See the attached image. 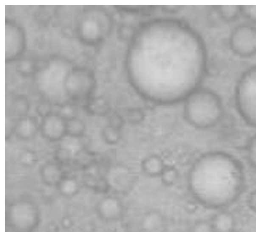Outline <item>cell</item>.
<instances>
[{"label":"cell","instance_id":"cell-8","mask_svg":"<svg viewBox=\"0 0 256 232\" xmlns=\"http://www.w3.org/2000/svg\"><path fill=\"white\" fill-rule=\"evenodd\" d=\"M210 220L216 232H232L236 229L235 216L226 209L218 210Z\"/></svg>","mask_w":256,"mask_h":232},{"label":"cell","instance_id":"cell-4","mask_svg":"<svg viewBox=\"0 0 256 232\" xmlns=\"http://www.w3.org/2000/svg\"><path fill=\"white\" fill-rule=\"evenodd\" d=\"M6 221L12 232H34L40 223V212L30 201L18 200L8 208Z\"/></svg>","mask_w":256,"mask_h":232},{"label":"cell","instance_id":"cell-21","mask_svg":"<svg viewBox=\"0 0 256 232\" xmlns=\"http://www.w3.org/2000/svg\"><path fill=\"white\" fill-rule=\"evenodd\" d=\"M247 204L249 208L256 214V190L252 191L248 196Z\"/></svg>","mask_w":256,"mask_h":232},{"label":"cell","instance_id":"cell-11","mask_svg":"<svg viewBox=\"0 0 256 232\" xmlns=\"http://www.w3.org/2000/svg\"><path fill=\"white\" fill-rule=\"evenodd\" d=\"M42 178L48 184H60L62 181V172L55 165H48L43 170Z\"/></svg>","mask_w":256,"mask_h":232},{"label":"cell","instance_id":"cell-22","mask_svg":"<svg viewBox=\"0 0 256 232\" xmlns=\"http://www.w3.org/2000/svg\"><path fill=\"white\" fill-rule=\"evenodd\" d=\"M69 128L70 132L74 134L80 132L82 130V126L81 124H70Z\"/></svg>","mask_w":256,"mask_h":232},{"label":"cell","instance_id":"cell-10","mask_svg":"<svg viewBox=\"0 0 256 232\" xmlns=\"http://www.w3.org/2000/svg\"><path fill=\"white\" fill-rule=\"evenodd\" d=\"M65 127L64 124L60 119L51 118L48 119L44 124V131L48 138L56 140L63 135Z\"/></svg>","mask_w":256,"mask_h":232},{"label":"cell","instance_id":"cell-14","mask_svg":"<svg viewBox=\"0 0 256 232\" xmlns=\"http://www.w3.org/2000/svg\"><path fill=\"white\" fill-rule=\"evenodd\" d=\"M61 146L63 150L72 156L78 153L81 148L79 140L72 136L64 138L62 142Z\"/></svg>","mask_w":256,"mask_h":232},{"label":"cell","instance_id":"cell-9","mask_svg":"<svg viewBox=\"0 0 256 232\" xmlns=\"http://www.w3.org/2000/svg\"><path fill=\"white\" fill-rule=\"evenodd\" d=\"M106 182L112 189L119 192H127L132 184V178L128 175L124 176V172L118 168H114L110 171Z\"/></svg>","mask_w":256,"mask_h":232},{"label":"cell","instance_id":"cell-1","mask_svg":"<svg viewBox=\"0 0 256 232\" xmlns=\"http://www.w3.org/2000/svg\"><path fill=\"white\" fill-rule=\"evenodd\" d=\"M189 182L194 196L202 204L222 210L234 202L243 192L245 174L241 163L232 156L210 152L194 162Z\"/></svg>","mask_w":256,"mask_h":232},{"label":"cell","instance_id":"cell-6","mask_svg":"<svg viewBox=\"0 0 256 232\" xmlns=\"http://www.w3.org/2000/svg\"><path fill=\"white\" fill-rule=\"evenodd\" d=\"M96 211L99 217L108 222L121 221L126 214V207L122 202L113 196L102 198L98 204Z\"/></svg>","mask_w":256,"mask_h":232},{"label":"cell","instance_id":"cell-20","mask_svg":"<svg viewBox=\"0 0 256 232\" xmlns=\"http://www.w3.org/2000/svg\"><path fill=\"white\" fill-rule=\"evenodd\" d=\"M163 182L167 186L174 184L176 181L178 176L174 172L168 171L165 170L161 175Z\"/></svg>","mask_w":256,"mask_h":232},{"label":"cell","instance_id":"cell-19","mask_svg":"<svg viewBox=\"0 0 256 232\" xmlns=\"http://www.w3.org/2000/svg\"><path fill=\"white\" fill-rule=\"evenodd\" d=\"M242 14L249 20L256 23V5L241 6Z\"/></svg>","mask_w":256,"mask_h":232},{"label":"cell","instance_id":"cell-16","mask_svg":"<svg viewBox=\"0 0 256 232\" xmlns=\"http://www.w3.org/2000/svg\"><path fill=\"white\" fill-rule=\"evenodd\" d=\"M189 232H216L210 220L200 218L195 220L190 226Z\"/></svg>","mask_w":256,"mask_h":232},{"label":"cell","instance_id":"cell-2","mask_svg":"<svg viewBox=\"0 0 256 232\" xmlns=\"http://www.w3.org/2000/svg\"><path fill=\"white\" fill-rule=\"evenodd\" d=\"M224 114L220 98L210 91H202L192 95L186 106V120L192 126L200 129L215 126L222 120Z\"/></svg>","mask_w":256,"mask_h":232},{"label":"cell","instance_id":"cell-18","mask_svg":"<svg viewBox=\"0 0 256 232\" xmlns=\"http://www.w3.org/2000/svg\"><path fill=\"white\" fill-rule=\"evenodd\" d=\"M246 154L250 165L256 170V134L251 138L248 143Z\"/></svg>","mask_w":256,"mask_h":232},{"label":"cell","instance_id":"cell-23","mask_svg":"<svg viewBox=\"0 0 256 232\" xmlns=\"http://www.w3.org/2000/svg\"><path fill=\"white\" fill-rule=\"evenodd\" d=\"M34 158L31 154H26L24 158V162L26 164H30L34 161Z\"/></svg>","mask_w":256,"mask_h":232},{"label":"cell","instance_id":"cell-15","mask_svg":"<svg viewBox=\"0 0 256 232\" xmlns=\"http://www.w3.org/2000/svg\"><path fill=\"white\" fill-rule=\"evenodd\" d=\"M60 190L65 196L70 197L74 196L78 190V185L74 179L67 178L60 184Z\"/></svg>","mask_w":256,"mask_h":232},{"label":"cell","instance_id":"cell-5","mask_svg":"<svg viewBox=\"0 0 256 232\" xmlns=\"http://www.w3.org/2000/svg\"><path fill=\"white\" fill-rule=\"evenodd\" d=\"M230 46L236 54L249 58L256 54V28L248 25L236 28L230 37Z\"/></svg>","mask_w":256,"mask_h":232},{"label":"cell","instance_id":"cell-13","mask_svg":"<svg viewBox=\"0 0 256 232\" xmlns=\"http://www.w3.org/2000/svg\"><path fill=\"white\" fill-rule=\"evenodd\" d=\"M218 10L222 18L227 21L235 20L242 14L241 6H219Z\"/></svg>","mask_w":256,"mask_h":232},{"label":"cell","instance_id":"cell-12","mask_svg":"<svg viewBox=\"0 0 256 232\" xmlns=\"http://www.w3.org/2000/svg\"><path fill=\"white\" fill-rule=\"evenodd\" d=\"M144 170L148 175L155 176H160L164 168L162 160L157 157H150L144 162Z\"/></svg>","mask_w":256,"mask_h":232},{"label":"cell","instance_id":"cell-7","mask_svg":"<svg viewBox=\"0 0 256 232\" xmlns=\"http://www.w3.org/2000/svg\"><path fill=\"white\" fill-rule=\"evenodd\" d=\"M140 225L143 232H166L168 221L161 211L150 210L143 215Z\"/></svg>","mask_w":256,"mask_h":232},{"label":"cell","instance_id":"cell-3","mask_svg":"<svg viewBox=\"0 0 256 232\" xmlns=\"http://www.w3.org/2000/svg\"><path fill=\"white\" fill-rule=\"evenodd\" d=\"M235 100L243 120L248 124L256 128V65L245 72L238 80Z\"/></svg>","mask_w":256,"mask_h":232},{"label":"cell","instance_id":"cell-24","mask_svg":"<svg viewBox=\"0 0 256 232\" xmlns=\"http://www.w3.org/2000/svg\"><path fill=\"white\" fill-rule=\"evenodd\" d=\"M232 232H244L242 230H238L237 229H236V230H234V231H233Z\"/></svg>","mask_w":256,"mask_h":232},{"label":"cell","instance_id":"cell-17","mask_svg":"<svg viewBox=\"0 0 256 232\" xmlns=\"http://www.w3.org/2000/svg\"><path fill=\"white\" fill-rule=\"evenodd\" d=\"M18 131L22 137L30 138L35 132L36 125L30 120H25L18 124Z\"/></svg>","mask_w":256,"mask_h":232}]
</instances>
